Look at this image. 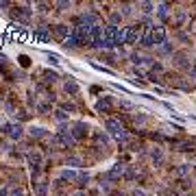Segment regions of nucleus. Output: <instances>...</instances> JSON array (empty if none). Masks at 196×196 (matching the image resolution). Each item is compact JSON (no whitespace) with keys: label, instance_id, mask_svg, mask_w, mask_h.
<instances>
[{"label":"nucleus","instance_id":"1","mask_svg":"<svg viewBox=\"0 0 196 196\" xmlns=\"http://www.w3.org/2000/svg\"><path fill=\"white\" fill-rule=\"evenodd\" d=\"M164 39H166V33H164V29H157V31H155V35H153V41H155V44H161Z\"/></svg>","mask_w":196,"mask_h":196}]
</instances>
